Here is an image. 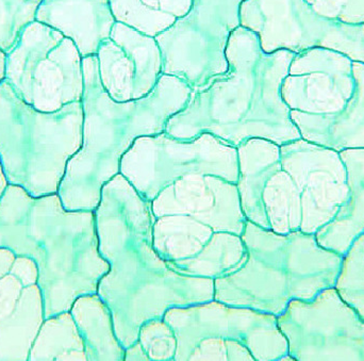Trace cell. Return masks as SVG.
Listing matches in <instances>:
<instances>
[{
    "mask_svg": "<svg viewBox=\"0 0 364 361\" xmlns=\"http://www.w3.org/2000/svg\"><path fill=\"white\" fill-rule=\"evenodd\" d=\"M94 213L98 249L110 264L97 294L112 313L124 349L138 341L143 324L164 319L168 309L214 300V279L179 274L158 255L151 203L121 173L102 187Z\"/></svg>",
    "mask_w": 364,
    "mask_h": 361,
    "instance_id": "cell-1",
    "label": "cell"
},
{
    "mask_svg": "<svg viewBox=\"0 0 364 361\" xmlns=\"http://www.w3.org/2000/svg\"><path fill=\"white\" fill-rule=\"evenodd\" d=\"M295 55L287 49L264 53L258 36L240 26L227 44L226 74L192 92L164 131L182 141L208 132L235 149L255 138L279 146L299 140L301 132L282 96V81Z\"/></svg>",
    "mask_w": 364,
    "mask_h": 361,
    "instance_id": "cell-2",
    "label": "cell"
},
{
    "mask_svg": "<svg viewBox=\"0 0 364 361\" xmlns=\"http://www.w3.org/2000/svg\"><path fill=\"white\" fill-rule=\"evenodd\" d=\"M241 206L248 221L279 235H316L348 198L339 151L305 139L277 145L250 139L237 147Z\"/></svg>",
    "mask_w": 364,
    "mask_h": 361,
    "instance_id": "cell-3",
    "label": "cell"
},
{
    "mask_svg": "<svg viewBox=\"0 0 364 361\" xmlns=\"http://www.w3.org/2000/svg\"><path fill=\"white\" fill-rule=\"evenodd\" d=\"M0 247L36 262L45 319L97 293L110 270L98 249L94 211L66 210L58 193L33 198L9 185L0 200Z\"/></svg>",
    "mask_w": 364,
    "mask_h": 361,
    "instance_id": "cell-4",
    "label": "cell"
},
{
    "mask_svg": "<svg viewBox=\"0 0 364 361\" xmlns=\"http://www.w3.org/2000/svg\"><path fill=\"white\" fill-rule=\"evenodd\" d=\"M82 145L68 160L58 190L68 211H95L102 187L119 174L122 157L136 139L164 132L193 92L184 81L164 74L149 95L117 102L100 82L97 55L82 58Z\"/></svg>",
    "mask_w": 364,
    "mask_h": 361,
    "instance_id": "cell-5",
    "label": "cell"
},
{
    "mask_svg": "<svg viewBox=\"0 0 364 361\" xmlns=\"http://www.w3.org/2000/svg\"><path fill=\"white\" fill-rule=\"evenodd\" d=\"M151 212L154 247L175 272L215 279L245 259L247 219L237 183L188 175L158 194Z\"/></svg>",
    "mask_w": 364,
    "mask_h": 361,
    "instance_id": "cell-6",
    "label": "cell"
},
{
    "mask_svg": "<svg viewBox=\"0 0 364 361\" xmlns=\"http://www.w3.org/2000/svg\"><path fill=\"white\" fill-rule=\"evenodd\" d=\"M242 240L245 259L214 279L218 302L279 317L291 301H310L336 286L343 256L321 247L316 235H279L247 220Z\"/></svg>",
    "mask_w": 364,
    "mask_h": 361,
    "instance_id": "cell-7",
    "label": "cell"
},
{
    "mask_svg": "<svg viewBox=\"0 0 364 361\" xmlns=\"http://www.w3.org/2000/svg\"><path fill=\"white\" fill-rule=\"evenodd\" d=\"M82 102L42 112L0 82V161L9 185L33 198L58 193L68 160L82 145Z\"/></svg>",
    "mask_w": 364,
    "mask_h": 361,
    "instance_id": "cell-8",
    "label": "cell"
},
{
    "mask_svg": "<svg viewBox=\"0 0 364 361\" xmlns=\"http://www.w3.org/2000/svg\"><path fill=\"white\" fill-rule=\"evenodd\" d=\"M174 330V361H280L289 345L277 317L212 300L166 311Z\"/></svg>",
    "mask_w": 364,
    "mask_h": 361,
    "instance_id": "cell-9",
    "label": "cell"
},
{
    "mask_svg": "<svg viewBox=\"0 0 364 361\" xmlns=\"http://www.w3.org/2000/svg\"><path fill=\"white\" fill-rule=\"evenodd\" d=\"M4 80L21 99L42 112L82 102V57L72 38L33 21L6 53Z\"/></svg>",
    "mask_w": 364,
    "mask_h": 361,
    "instance_id": "cell-10",
    "label": "cell"
},
{
    "mask_svg": "<svg viewBox=\"0 0 364 361\" xmlns=\"http://www.w3.org/2000/svg\"><path fill=\"white\" fill-rule=\"evenodd\" d=\"M119 173L151 203L164 188L188 175H213L237 183V149L208 132L182 141L164 131L136 139L122 157Z\"/></svg>",
    "mask_w": 364,
    "mask_h": 361,
    "instance_id": "cell-11",
    "label": "cell"
},
{
    "mask_svg": "<svg viewBox=\"0 0 364 361\" xmlns=\"http://www.w3.org/2000/svg\"><path fill=\"white\" fill-rule=\"evenodd\" d=\"M244 0H192L184 16L156 36L164 59V74L184 81L193 92L205 89L226 74V47L241 26Z\"/></svg>",
    "mask_w": 364,
    "mask_h": 361,
    "instance_id": "cell-12",
    "label": "cell"
},
{
    "mask_svg": "<svg viewBox=\"0 0 364 361\" xmlns=\"http://www.w3.org/2000/svg\"><path fill=\"white\" fill-rule=\"evenodd\" d=\"M242 27L255 32L264 53H303L321 47L364 63V23L348 25L316 14L305 0H244Z\"/></svg>",
    "mask_w": 364,
    "mask_h": 361,
    "instance_id": "cell-13",
    "label": "cell"
},
{
    "mask_svg": "<svg viewBox=\"0 0 364 361\" xmlns=\"http://www.w3.org/2000/svg\"><path fill=\"white\" fill-rule=\"evenodd\" d=\"M277 322L296 361H364V320L335 287L291 301Z\"/></svg>",
    "mask_w": 364,
    "mask_h": 361,
    "instance_id": "cell-14",
    "label": "cell"
},
{
    "mask_svg": "<svg viewBox=\"0 0 364 361\" xmlns=\"http://www.w3.org/2000/svg\"><path fill=\"white\" fill-rule=\"evenodd\" d=\"M36 262L0 247V361H28L45 320Z\"/></svg>",
    "mask_w": 364,
    "mask_h": 361,
    "instance_id": "cell-15",
    "label": "cell"
},
{
    "mask_svg": "<svg viewBox=\"0 0 364 361\" xmlns=\"http://www.w3.org/2000/svg\"><path fill=\"white\" fill-rule=\"evenodd\" d=\"M353 62L344 53L321 47L296 53L282 81V99L291 110L306 114L340 112L354 94Z\"/></svg>",
    "mask_w": 364,
    "mask_h": 361,
    "instance_id": "cell-16",
    "label": "cell"
},
{
    "mask_svg": "<svg viewBox=\"0 0 364 361\" xmlns=\"http://www.w3.org/2000/svg\"><path fill=\"white\" fill-rule=\"evenodd\" d=\"M96 55L100 82L117 102L145 97L164 75V59L156 38L119 21L100 43Z\"/></svg>",
    "mask_w": 364,
    "mask_h": 361,
    "instance_id": "cell-17",
    "label": "cell"
},
{
    "mask_svg": "<svg viewBox=\"0 0 364 361\" xmlns=\"http://www.w3.org/2000/svg\"><path fill=\"white\" fill-rule=\"evenodd\" d=\"M36 19L72 38L82 58L97 53L115 23L109 0H42Z\"/></svg>",
    "mask_w": 364,
    "mask_h": 361,
    "instance_id": "cell-18",
    "label": "cell"
},
{
    "mask_svg": "<svg viewBox=\"0 0 364 361\" xmlns=\"http://www.w3.org/2000/svg\"><path fill=\"white\" fill-rule=\"evenodd\" d=\"M355 91L346 108L336 114H306L291 110V119L301 138L342 151L364 149V63L353 62Z\"/></svg>",
    "mask_w": 364,
    "mask_h": 361,
    "instance_id": "cell-19",
    "label": "cell"
},
{
    "mask_svg": "<svg viewBox=\"0 0 364 361\" xmlns=\"http://www.w3.org/2000/svg\"><path fill=\"white\" fill-rule=\"evenodd\" d=\"M340 157L348 174V198L316 238L321 247L344 256L364 234V149H344Z\"/></svg>",
    "mask_w": 364,
    "mask_h": 361,
    "instance_id": "cell-20",
    "label": "cell"
},
{
    "mask_svg": "<svg viewBox=\"0 0 364 361\" xmlns=\"http://www.w3.org/2000/svg\"><path fill=\"white\" fill-rule=\"evenodd\" d=\"M70 311L82 337L87 361L125 360V349L115 334L112 313L97 293L79 296Z\"/></svg>",
    "mask_w": 364,
    "mask_h": 361,
    "instance_id": "cell-21",
    "label": "cell"
},
{
    "mask_svg": "<svg viewBox=\"0 0 364 361\" xmlns=\"http://www.w3.org/2000/svg\"><path fill=\"white\" fill-rule=\"evenodd\" d=\"M115 21L156 38L184 16L192 0H109Z\"/></svg>",
    "mask_w": 364,
    "mask_h": 361,
    "instance_id": "cell-22",
    "label": "cell"
},
{
    "mask_svg": "<svg viewBox=\"0 0 364 361\" xmlns=\"http://www.w3.org/2000/svg\"><path fill=\"white\" fill-rule=\"evenodd\" d=\"M28 360L87 361L85 343L70 311L44 320Z\"/></svg>",
    "mask_w": 364,
    "mask_h": 361,
    "instance_id": "cell-23",
    "label": "cell"
},
{
    "mask_svg": "<svg viewBox=\"0 0 364 361\" xmlns=\"http://www.w3.org/2000/svg\"><path fill=\"white\" fill-rule=\"evenodd\" d=\"M335 288L364 320V234L355 240L343 256Z\"/></svg>",
    "mask_w": 364,
    "mask_h": 361,
    "instance_id": "cell-24",
    "label": "cell"
},
{
    "mask_svg": "<svg viewBox=\"0 0 364 361\" xmlns=\"http://www.w3.org/2000/svg\"><path fill=\"white\" fill-rule=\"evenodd\" d=\"M42 0H0V49L8 53L23 28L36 21Z\"/></svg>",
    "mask_w": 364,
    "mask_h": 361,
    "instance_id": "cell-25",
    "label": "cell"
},
{
    "mask_svg": "<svg viewBox=\"0 0 364 361\" xmlns=\"http://www.w3.org/2000/svg\"><path fill=\"white\" fill-rule=\"evenodd\" d=\"M138 341L149 361H174L176 337L174 330L164 319H154L143 324Z\"/></svg>",
    "mask_w": 364,
    "mask_h": 361,
    "instance_id": "cell-26",
    "label": "cell"
},
{
    "mask_svg": "<svg viewBox=\"0 0 364 361\" xmlns=\"http://www.w3.org/2000/svg\"><path fill=\"white\" fill-rule=\"evenodd\" d=\"M324 18L348 25L364 23V0H305Z\"/></svg>",
    "mask_w": 364,
    "mask_h": 361,
    "instance_id": "cell-27",
    "label": "cell"
},
{
    "mask_svg": "<svg viewBox=\"0 0 364 361\" xmlns=\"http://www.w3.org/2000/svg\"><path fill=\"white\" fill-rule=\"evenodd\" d=\"M125 360L126 361H149L146 353L143 350L142 345L139 341L130 345L129 347L125 349Z\"/></svg>",
    "mask_w": 364,
    "mask_h": 361,
    "instance_id": "cell-28",
    "label": "cell"
},
{
    "mask_svg": "<svg viewBox=\"0 0 364 361\" xmlns=\"http://www.w3.org/2000/svg\"><path fill=\"white\" fill-rule=\"evenodd\" d=\"M8 185V179H6V175H4V168H2L1 161H0V200L4 196Z\"/></svg>",
    "mask_w": 364,
    "mask_h": 361,
    "instance_id": "cell-29",
    "label": "cell"
},
{
    "mask_svg": "<svg viewBox=\"0 0 364 361\" xmlns=\"http://www.w3.org/2000/svg\"><path fill=\"white\" fill-rule=\"evenodd\" d=\"M4 62H6V53L0 49V82L4 78Z\"/></svg>",
    "mask_w": 364,
    "mask_h": 361,
    "instance_id": "cell-30",
    "label": "cell"
}]
</instances>
